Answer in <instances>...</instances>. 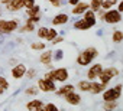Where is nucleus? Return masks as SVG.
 <instances>
[{
	"label": "nucleus",
	"mask_w": 123,
	"mask_h": 111,
	"mask_svg": "<svg viewBox=\"0 0 123 111\" xmlns=\"http://www.w3.org/2000/svg\"><path fill=\"white\" fill-rule=\"evenodd\" d=\"M97 56H98V49L94 46H88L77 55V64L80 67H88Z\"/></svg>",
	"instance_id": "f257e3e1"
},
{
	"label": "nucleus",
	"mask_w": 123,
	"mask_h": 111,
	"mask_svg": "<svg viewBox=\"0 0 123 111\" xmlns=\"http://www.w3.org/2000/svg\"><path fill=\"white\" fill-rule=\"evenodd\" d=\"M20 26V19L12 17V19H2L0 17V35H9L18 30Z\"/></svg>",
	"instance_id": "f03ea898"
},
{
	"label": "nucleus",
	"mask_w": 123,
	"mask_h": 111,
	"mask_svg": "<svg viewBox=\"0 0 123 111\" xmlns=\"http://www.w3.org/2000/svg\"><path fill=\"white\" fill-rule=\"evenodd\" d=\"M119 75H120L119 68H116V67H107V68H103V69H101V72H100L98 77H97V81H100V82L109 85V82H110L111 79L117 78Z\"/></svg>",
	"instance_id": "7ed1b4c3"
},
{
	"label": "nucleus",
	"mask_w": 123,
	"mask_h": 111,
	"mask_svg": "<svg viewBox=\"0 0 123 111\" xmlns=\"http://www.w3.org/2000/svg\"><path fill=\"white\" fill-rule=\"evenodd\" d=\"M122 88H123L122 84H116V85L111 87V88H106V89L101 92V100H103V101L120 100V97H122Z\"/></svg>",
	"instance_id": "20e7f679"
},
{
	"label": "nucleus",
	"mask_w": 123,
	"mask_h": 111,
	"mask_svg": "<svg viewBox=\"0 0 123 111\" xmlns=\"http://www.w3.org/2000/svg\"><path fill=\"white\" fill-rule=\"evenodd\" d=\"M101 20L104 23H107V25H117V23L122 22V12H119L114 7H111L109 10H104Z\"/></svg>",
	"instance_id": "39448f33"
},
{
	"label": "nucleus",
	"mask_w": 123,
	"mask_h": 111,
	"mask_svg": "<svg viewBox=\"0 0 123 111\" xmlns=\"http://www.w3.org/2000/svg\"><path fill=\"white\" fill-rule=\"evenodd\" d=\"M36 87L39 88V91L45 92V94H49V92H54L56 89V82L52 81V79H46V78H39L36 81Z\"/></svg>",
	"instance_id": "423d86ee"
},
{
	"label": "nucleus",
	"mask_w": 123,
	"mask_h": 111,
	"mask_svg": "<svg viewBox=\"0 0 123 111\" xmlns=\"http://www.w3.org/2000/svg\"><path fill=\"white\" fill-rule=\"evenodd\" d=\"M54 79L55 82H59V84H64L68 81L70 78V71L65 68V67H59V68H54Z\"/></svg>",
	"instance_id": "0eeeda50"
},
{
	"label": "nucleus",
	"mask_w": 123,
	"mask_h": 111,
	"mask_svg": "<svg viewBox=\"0 0 123 111\" xmlns=\"http://www.w3.org/2000/svg\"><path fill=\"white\" fill-rule=\"evenodd\" d=\"M26 69H28V68H26L25 64L18 62V64H15V65L12 67V69H10V77H12L13 79H16V81H19V79H22V78L25 77Z\"/></svg>",
	"instance_id": "6e6552de"
},
{
	"label": "nucleus",
	"mask_w": 123,
	"mask_h": 111,
	"mask_svg": "<svg viewBox=\"0 0 123 111\" xmlns=\"http://www.w3.org/2000/svg\"><path fill=\"white\" fill-rule=\"evenodd\" d=\"M64 100H65V102L68 104V105H71V107H77V105H80L81 104V101H83V98H81V94L78 92V91H71V92H68L65 97H64Z\"/></svg>",
	"instance_id": "1a4fd4ad"
},
{
	"label": "nucleus",
	"mask_w": 123,
	"mask_h": 111,
	"mask_svg": "<svg viewBox=\"0 0 123 111\" xmlns=\"http://www.w3.org/2000/svg\"><path fill=\"white\" fill-rule=\"evenodd\" d=\"M101 69H103V65H101L100 62H96V64L91 62L90 67H88V71H87V74H86L87 79H88V81L97 79V77H98V74L101 72Z\"/></svg>",
	"instance_id": "9d476101"
},
{
	"label": "nucleus",
	"mask_w": 123,
	"mask_h": 111,
	"mask_svg": "<svg viewBox=\"0 0 123 111\" xmlns=\"http://www.w3.org/2000/svg\"><path fill=\"white\" fill-rule=\"evenodd\" d=\"M42 53H41V56H39V62L43 65V67H46L48 69H52L54 68V65H52V62H54V59H52V50H48V49H43V50H41Z\"/></svg>",
	"instance_id": "9b49d317"
},
{
	"label": "nucleus",
	"mask_w": 123,
	"mask_h": 111,
	"mask_svg": "<svg viewBox=\"0 0 123 111\" xmlns=\"http://www.w3.org/2000/svg\"><path fill=\"white\" fill-rule=\"evenodd\" d=\"M5 7L10 13H19L23 9V2L22 0H9V2L5 5Z\"/></svg>",
	"instance_id": "f8f14e48"
},
{
	"label": "nucleus",
	"mask_w": 123,
	"mask_h": 111,
	"mask_svg": "<svg viewBox=\"0 0 123 111\" xmlns=\"http://www.w3.org/2000/svg\"><path fill=\"white\" fill-rule=\"evenodd\" d=\"M107 88V85L106 84H103V82H100V81H97V79H93V81H90V94H93V95H98V94H101L104 89Z\"/></svg>",
	"instance_id": "ddd939ff"
},
{
	"label": "nucleus",
	"mask_w": 123,
	"mask_h": 111,
	"mask_svg": "<svg viewBox=\"0 0 123 111\" xmlns=\"http://www.w3.org/2000/svg\"><path fill=\"white\" fill-rule=\"evenodd\" d=\"M74 89H75V85H74V84H65V82H64L59 88L56 87V89H55L54 92H55V95H56V97L64 98L68 92H71V91H74Z\"/></svg>",
	"instance_id": "4468645a"
},
{
	"label": "nucleus",
	"mask_w": 123,
	"mask_h": 111,
	"mask_svg": "<svg viewBox=\"0 0 123 111\" xmlns=\"http://www.w3.org/2000/svg\"><path fill=\"white\" fill-rule=\"evenodd\" d=\"M68 20H70V16L67 13H58L51 19V23H52V26H62V25L68 23Z\"/></svg>",
	"instance_id": "2eb2a0df"
},
{
	"label": "nucleus",
	"mask_w": 123,
	"mask_h": 111,
	"mask_svg": "<svg viewBox=\"0 0 123 111\" xmlns=\"http://www.w3.org/2000/svg\"><path fill=\"white\" fill-rule=\"evenodd\" d=\"M43 101L42 100H29L26 104H25V108L29 110V111H42V107H43Z\"/></svg>",
	"instance_id": "dca6fc26"
},
{
	"label": "nucleus",
	"mask_w": 123,
	"mask_h": 111,
	"mask_svg": "<svg viewBox=\"0 0 123 111\" xmlns=\"http://www.w3.org/2000/svg\"><path fill=\"white\" fill-rule=\"evenodd\" d=\"M81 16H83V19H84V20H86V22H87L91 28H94V26H96V23H97V16H96V12H93L91 9H87V10H86Z\"/></svg>",
	"instance_id": "f3484780"
},
{
	"label": "nucleus",
	"mask_w": 123,
	"mask_h": 111,
	"mask_svg": "<svg viewBox=\"0 0 123 111\" xmlns=\"http://www.w3.org/2000/svg\"><path fill=\"white\" fill-rule=\"evenodd\" d=\"M87 9H88V3H87V2H81V0H80L77 5H74V6H73L71 13H73L74 16H81Z\"/></svg>",
	"instance_id": "a211bd4d"
},
{
	"label": "nucleus",
	"mask_w": 123,
	"mask_h": 111,
	"mask_svg": "<svg viewBox=\"0 0 123 111\" xmlns=\"http://www.w3.org/2000/svg\"><path fill=\"white\" fill-rule=\"evenodd\" d=\"M73 26H74V29H77V30H88V29H91V26L81 17V19H78V20H75L74 23H73Z\"/></svg>",
	"instance_id": "6ab92c4d"
},
{
	"label": "nucleus",
	"mask_w": 123,
	"mask_h": 111,
	"mask_svg": "<svg viewBox=\"0 0 123 111\" xmlns=\"http://www.w3.org/2000/svg\"><path fill=\"white\" fill-rule=\"evenodd\" d=\"M9 88H10V82L7 81V78L3 77V75H0V95L6 94L9 91Z\"/></svg>",
	"instance_id": "aec40b11"
},
{
	"label": "nucleus",
	"mask_w": 123,
	"mask_h": 111,
	"mask_svg": "<svg viewBox=\"0 0 123 111\" xmlns=\"http://www.w3.org/2000/svg\"><path fill=\"white\" fill-rule=\"evenodd\" d=\"M75 88L78 89V92H88L90 91V81L87 78L86 79H81V81L77 82V87Z\"/></svg>",
	"instance_id": "412c9836"
},
{
	"label": "nucleus",
	"mask_w": 123,
	"mask_h": 111,
	"mask_svg": "<svg viewBox=\"0 0 123 111\" xmlns=\"http://www.w3.org/2000/svg\"><path fill=\"white\" fill-rule=\"evenodd\" d=\"M33 30H35V23H31V22H25V25L18 28L19 33H31Z\"/></svg>",
	"instance_id": "4be33fe9"
},
{
	"label": "nucleus",
	"mask_w": 123,
	"mask_h": 111,
	"mask_svg": "<svg viewBox=\"0 0 123 111\" xmlns=\"http://www.w3.org/2000/svg\"><path fill=\"white\" fill-rule=\"evenodd\" d=\"M25 15H26V17H29V16H36V15H41V6L35 3L32 7H28V9H25Z\"/></svg>",
	"instance_id": "5701e85b"
},
{
	"label": "nucleus",
	"mask_w": 123,
	"mask_h": 111,
	"mask_svg": "<svg viewBox=\"0 0 123 111\" xmlns=\"http://www.w3.org/2000/svg\"><path fill=\"white\" fill-rule=\"evenodd\" d=\"M111 42L116 43V45H119V43L123 42V32L120 29H114L113 30V33H111Z\"/></svg>",
	"instance_id": "b1692460"
},
{
	"label": "nucleus",
	"mask_w": 123,
	"mask_h": 111,
	"mask_svg": "<svg viewBox=\"0 0 123 111\" xmlns=\"http://www.w3.org/2000/svg\"><path fill=\"white\" fill-rule=\"evenodd\" d=\"M119 107V102H117V100H114V101H103V110L104 111H113V110H116Z\"/></svg>",
	"instance_id": "393cba45"
},
{
	"label": "nucleus",
	"mask_w": 123,
	"mask_h": 111,
	"mask_svg": "<svg viewBox=\"0 0 123 111\" xmlns=\"http://www.w3.org/2000/svg\"><path fill=\"white\" fill-rule=\"evenodd\" d=\"M101 3H103V0H90L88 9H91L93 12H98L101 9Z\"/></svg>",
	"instance_id": "a878e982"
},
{
	"label": "nucleus",
	"mask_w": 123,
	"mask_h": 111,
	"mask_svg": "<svg viewBox=\"0 0 123 111\" xmlns=\"http://www.w3.org/2000/svg\"><path fill=\"white\" fill-rule=\"evenodd\" d=\"M119 0H103V3H101V9L103 10H109L111 7H116Z\"/></svg>",
	"instance_id": "bb28decb"
},
{
	"label": "nucleus",
	"mask_w": 123,
	"mask_h": 111,
	"mask_svg": "<svg viewBox=\"0 0 123 111\" xmlns=\"http://www.w3.org/2000/svg\"><path fill=\"white\" fill-rule=\"evenodd\" d=\"M58 35V30L55 29V26H52V28H48V30H46V36H45V40H48V42H51L55 36Z\"/></svg>",
	"instance_id": "cd10ccee"
},
{
	"label": "nucleus",
	"mask_w": 123,
	"mask_h": 111,
	"mask_svg": "<svg viewBox=\"0 0 123 111\" xmlns=\"http://www.w3.org/2000/svg\"><path fill=\"white\" fill-rule=\"evenodd\" d=\"M31 49L36 50V52H41V50L46 49V45H45V42H32L31 43Z\"/></svg>",
	"instance_id": "c85d7f7f"
},
{
	"label": "nucleus",
	"mask_w": 123,
	"mask_h": 111,
	"mask_svg": "<svg viewBox=\"0 0 123 111\" xmlns=\"http://www.w3.org/2000/svg\"><path fill=\"white\" fill-rule=\"evenodd\" d=\"M39 92H41V91H39V88H38L36 85H31V87H28V88L25 89V94H26V95H31V97H36Z\"/></svg>",
	"instance_id": "c756f323"
},
{
	"label": "nucleus",
	"mask_w": 123,
	"mask_h": 111,
	"mask_svg": "<svg viewBox=\"0 0 123 111\" xmlns=\"http://www.w3.org/2000/svg\"><path fill=\"white\" fill-rule=\"evenodd\" d=\"M62 58H64V50H62V49H56L55 52H52V59H54L55 62L61 61Z\"/></svg>",
	"instance_id": "7c9ffc66"
},
{
	"label": "nucleus",
	"mask_w": 123,
	"mask_h": 111,
	"mask_svg": "<svg viewBox=\"0 0 123 111\" xmlns=\"http://www.w3.org/2000/svg\"><path fill=\"white\" fill-rule=\"evenodd\" d=\"M46 30H48L46 26H39V28L36 29V36H38L39 39H45V36H46Z\"/></svg>",
	"instance_id": "2f4dec72"
},
{
	"label": "nucleus",
	"mask_w": 123,
	"mask_h": 111,
	"mask_svg": "<svg viewBox=\"0 0 123 111\" xmlns=\"http://www.w3.org/2000/svg\"><path fill=\"white\" fill-rule=\"evenodd\" d=\"M42 110H45V111H58L59 107L56 104H54V102H48V104H43Z\"/></svg>",
	"instance_id": "473e14b6"
},
{
	"label": "nucleus",
	"mask_w": 123,
	"mask_h": 111,
	"mask_svg": "<svg viewBox=\"0 0 123 111\" xmlns=\"http://www.w3.org/2000/svg\"><path fill=\"white\" fill-rule=\"evenodd\" d=\"M48 3L54 7V9H59L64 5V0H48Z\"/></svg>",
	"instance_id": "72a5a7b5"
},
{
	"label": "nucleus",
	"mask_w": 123,
	"mask_h": 111,
	"mask_svg": "<svg viewBox=\"0 0 123 111\" xmlns=\"http://www.w3.org/2000/svg\"><path fill=\"white\" fill-rule=\"evenodd\" d=\"M36 74H38V71H36L35 68H31V69H26L25 77H26V78H29V79H33V78L36 77Z\"/></svg>",
	"instance_id": "f704fd0d"
},
{
	"label": "nucleus",
	"mask_w": 123,
	"mask_h": 111,
	"mask_svg": "<svg viewBox=\"0 0 123 111\" xmlns=\"http://www.w3.org/2000/svg\"><path fill=\"white\" fill-rule=\"evenodd\" d=\"M61 42H64V36H61V35H56L52 40H51V45L55 46V45H59Z\"/></svg>",
	"instance_id": "c9c22d12"
},
{
	"label": "nucleus",
	"mask_w": 123,
	"mask_h": 111,
	"mask_svg": "<svg viewBox=\"0 0 123 111\" xmlns=\"http://www.w3.org/2000/svg\"><path fill=\"white\" fill-rule=\"evenodd\" d=\"M26 22H31V23H39L41 22V15H36V16H29L28 19H26Z\"/></svg>",
	"instance_id": "e433bc0d"
},
{
	"label": "nucleus",
	"mask_w": 123,
	"mask_h": 111,
	"mask_svg": "<svg viewBox=\"0 0 123 111\" xmlns=\"http://www.w3.org/2000/svg\"><path fill=\"white\" fill-rule=\"evenodd\" d=\"M22 2H23V9H28V7H32L36 2H35V0H22Z\"/></svg>",
	"instance_id": "4c0bfd02"
},
{
	"label": "nucleus",
	"mask_w": 123,
	"mask_h": 111,
	"mask_svg": "<svg viewBox=\"0 0 123 111\" xmlns=\"http://www.w3.org/2000/svg\"><path fill=\"white\" fill-rule=\"evenodd\" d=\"M116 6H117V10L119 12H123V2H117Z\"/></svg>",
	"instance_id": "58836bf2"
},
{
	"label": "nucleus",
	"mask_w": 123,
	"mask_h": 111,
	"mask_svg": "<svg viewBox=\"0 0 123 111\" xmlns=\"http://www.w3.org/2000/svg\"><path fill=\"white\" fill-rule=\"evenodd\" d=\"M78 2H80V0H68V5H70V6H74V5H77Z\"/></svg>",
	"instance_id": "ea45409f"
},
{
	"label": "nucleus",
	"mask_w": 123,
	"mask_h": 111,
	"mask_svg": "<svg viewBox=\"0 0 123 111\" xmlns=\"http://www.w3.org/2000/svg\"><path fill=\"white\" fill-rule=\"evenodd\" d=\"M18 62H19V61H18V59H15V58L9 61V64H10V65H15V64H18Z\"/></svg>",
	"instance_id": "a19ab883"
},
{
	"label": "nucleus",
	"mask_w": 123,
	"mask_h": 111,
	"mask_svg": "<svg viewBox=\"0 0 123 111\" xmlns=\"http://www.w3.org/2000/svg\"><path fill=\"white\" fill-rule=\"evenodd\" d=\"M7 2H9V0H0V5H3V6H5Z\"/></svg>",
	"instance_id": "79ce46f5"
},
{
	"label": "nucleus",
	"mask_w": 123,
	"mask_h": 111,
	"mask_svg": "<svg viewBox=\"0 0 123 111\" xmlns=\"http://www.w3.org/2000/svg\"><path fill=\"white\" fill-rule=\"evenodd\" d=\"M2 16H3V7L0 6V17H2Z\"/></svg>",
	"instance_id": "37998d69"
}]
</instances>
